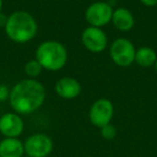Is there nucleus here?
<instances>
[{
	"instance_id": "6e6552de",
	"label": "nucleus",
	"mask_w": 157,
	"mask_h": 157,
	"mask_svg": "<svg viewBox=\"0 0 157 157\" xmlns=\"http://www.w3.org/2000/svg\"><path fill=\"white\" fill-rule=\"evenodd\" d=\"M81 40L86 50L96 54L102 53L108 46L107 33L98 27H86L81 35Z\"/></svg>"
},
{
	"instance_id": "1a4fd4ad",
	"label": "nucleus",
	"mask_w": 157,
	"mask_h": 157,
	"mask_svg": "<svg viewBox=\"0 0 157 157\" xmlns=\"http://www.w3.org/2000/svg\"><path fill=\"white\" fill-rule=\"evenodd\" d=\"M24 121L20 114L10 112L0 117V133L5 138H18L24 131Z\"/></svg>"
},
{
	"instance_id": "9d476101",
	"label": "nucleus",
	"mask_w": 157,
	"mask_h": 157,
	"mask_svg": "<svg viewBox=\"0 0 157 157\" xmlns=\"http://www.w3.org/2000/svg\"><path fill=\"white\" fill-rule=\"evenodd\" d=\"M81 84L80 82L71 76L60 78L55 84V92L63 99H74L81 94Z\"/></svg>"
},
{
	"instance_id": "39448f33",
	"label": "nucleus",
	"mask_w": 157,
	"mask_h": 157,
	"mask_svg": "<svg viewBox=\"0 0 157 157\" xmlns=\"http://www.w3.org/2000/svg\"><path fill=\"white\" fill-rule=\"evenodd\" d=\"M54 148V143L50 136L43 132L33 133L24 142V150L27 157H48Z\"/></svg>"
},
{
	"instance_id": "2eb2a0df",
	"label": "nucleus",
	"mask_w": 157,
	"mask_h": 157,
	"mask_svg": "<svg viewBox=\"0 0 157 157\" xmlns=\"http://www.w3.org/2000/svg\"><path fill=\"white\" fill-rule=\"evenodd\" d=\"M100 135L105 140H113L117 135V129L114 125L110 123V124L103 126L102 128H100Z\"/></svg>"
},
{
	"instance_id": "f03ea898",
	"label": "nucleus",
	"mask_w": 157,
	"mask_h": 157,
	"mask_svg": "<svg viewBox=\"0 0 157 157\" xmlns=\"http://www.w3.org/2000/svg\"><path fill=\"white\" fill-rule=\"evenodd\" d=\"M6 35L15 43H27L37 36L38 24L29 12L15 11L8 17Z\"/></svg>"
},
{
	"instance_id": "f257e3e1",
	"label": "nucleus",
	"mask_w": 157,
	"mask_h": 157,
	"mask_svg": "<svg viewBox=\"0 0 157 157\" xmlns=\"http://www.w3.org/2000/svg\"><path fill=\"white\" fill-rule=\"evenodd\" d=\"M45 88L37 78H24L10 92V105L17 114L28 115L38 111L45 101Z\"/></svg>"
},
{
	"instance_id": "aec40b11",
	"label": "nucleus",
	"mask_w": 157,
	"mask_h": 157,
	"mask_svg": "<svg viewBox=\"0 0 157 157\" xmlns=\"http://www.w3.org/2000/svg\"><path fill=\"white\" fill-rule=\"evenodd\" d=\"M153 67H154V69L157 71V59H156V61H155V63H154V66H153Z\"/></svg>"
},
{
	"instance_id": "6ab92c4d",
	"label": "nucleus",
	"mask_w": 157,
	"mask_h": 157,
	"mask_svg": "<svg viewBox=\"0 0 157 157\" xmlns=\"http://www.w3.org/2000/svg\"><path fill=\"white\" fill-rule=\"evenodd\" d=\"M2 6H3V0H0V13H1V10H2Z\"/></svg>"
},
{
	"instance_id": "f8f14e48",
	"label": "nucleus",
	"mask_w": 157,
	"mask_h": 157,
	"mask_svg": "<svg viewBox=\"0 0 157 157\" xmlns=\"http://www.w3.org/2000/svg\"><path fill=\"white\" fill-rule=\"evenodd\" d=\"M24 143L18 138H3L0 141V157H24Z\"/></svg>"
},
{
	"instance_id": "412c9836",
	"label": "nucleus",
	"mask_w": 157,
	"mask_h": 157,
	"mask_svg": "<svg viewBox=\"0 0 157 157\" xmlns=\"http://www.w3.org/2000/svg\"><path fill=\"white\" fill-rule=\"evenodd\" d=\"M25 157H27V156H25Z\"/></svg>"
},
{
	"instance_id": "4468645a",
	"label": "nucleus",
	"mask_w": 157,
	"mask_h": 157,
	"mask_svg": "<svg viewBox=\"0 0 157 157\" xmlns=\"http://www.w3.org/2000/svg\"><path fill=\"white\" fill-rule=\"evenodd\" d=\"M42 70L43 68L36 58L27 61L24 66V72L29 78H37V76L41 74Z\"/></svg>"
},
{
	"instance_id": "dca6fc26",
	"label": "nucleus",
	"mask_w": 157,
	"mask_h": 157,
	"mask_svg": "<svg viewBox=\"0 0 157 157\" xmlns=\"http://www.w3.org/2000/svg\"><path fill=\"white\" fill-rule=\"evenodd\" d=\"M10 92L11 90H9V87L6 84H0V102H3L9 99Z\"/></svg>"
},
{
	"instance_id": "ddd939ff",
	"label": "nucleus",
	"mask_w": 157,
	"mask_h": 157,
	"mask_svg": "<svg viewBox=\"0 0 157 157\" xmlns=\"http://www.w3.org/2000/svg\"><path fill=\"white\" fill-rule=\"evenodd\" d=\"M157 59V54L154 48L150 46H142L136 51L135 63L142 68L153 67Z\"/></svg>"
},
{
	"instance_id": "a211bd4d",
	"label": "nucleus",
	"mask_w": 157,
	"mask_h": 157,
	"mask_svg": "<svg viewBox=\"0 0 157 157\" xmlns=\"http://www.w3.org/2000/svg\"><path fill=\"white\" fill-rule=\"evenodd\" d=\"M140 1L145 7H155L157 5V0H140Z\"/></svg>"
},
{
	"instance_id": "0eeeda50",
	"label": "nucleus",
	"mask_w": 157,
	"mask_h": 157,
	"mask_svg": "<svg viewBox=\"0 0 157 157\" xmlns=\"http://www.w3.org/2000/svg\"><path fill=\"white\" fill-rule=\"evenodd\" d=\"M114 115V105L110 99L99 98L93 102L88 112L90 122L95 127L102 128L110 124Z\"/></svg>"
},
{
	"instance_id": "7ed1b4c3",
	"label": "nucleus",
	"mask_w": 157,
	"mask_h": 157,
	"mask_svg": "<svg viewBox=\"0 0 157 157\" xmlns=\"http://www.w3.org/2000/svg\"><path fill=\"white\" fill-rule=\"evenodd\" d=\"M35 55L44 70L53 72L63 69L68 60L67 48L61 42L56 40L42 42L37 48Z\"/></svg>"
},
{
	"instance_id": "423d86ee",
	"label": "nucleus",
	"mask_w": 157,
	"mask_h": 157,
	"mask_svg": "<svg viewBox=\"0 0 157 157\" xmlns=\"http://www.w3.org/2000/svg\"><path fill=\"white\" fill-rule=\"evenodd\" d=\"M113 8L107 1H96L87 7L85 11V20L90 26L102 28L111 23Z\"/></svg>"
},
{
	"instance_id": "f3484780",
	"label": "nucleus",
	"mask_w": 157,
	"mask_h": 157,
	"mask_svg": "<svg viewBox=\"0 0 157 157\" xmlns=\"http://www.w3.org/2000/svg\"><path fill=\"white\" fill-rule=\"evenodd\" d=\"M8 17L9 16L6 15L5 13H0V27H2V28H5L6 25H7V22H8Z\"/></svg>"
},
{
	"instance_id": "20e7f679",
	"label": "nucleus",
	"mask_w": 157,
	"mask_h": 157,
	"mask_svg": "<svg viewBox=\"0 0 157 157\" xmlns=\"http://www.w3.org/2000/svg\"><path fill=\"white\" fill-rule=\"evenodd\" d=\"M137 48L127 38H117L110 46V58L118 67L126 68L135 63Z\"/></svg>"
},
{
	"instance_id": "9b49d317",
	"label": "nucleus",
	"mask_w": 157,
	"mask_h": 157,
	"mask_svg": "<svg viewBox=\"0 0 157 157\" xmlns=\"http://www.w3.org/2000/svg\"><path fill=\"white\" fill-rule=\"evenodd\" d=\"M111 23L117 30L129 31L135 26V16L127 8H117L113 11Z\"/></svg>"
}]
</instances>
